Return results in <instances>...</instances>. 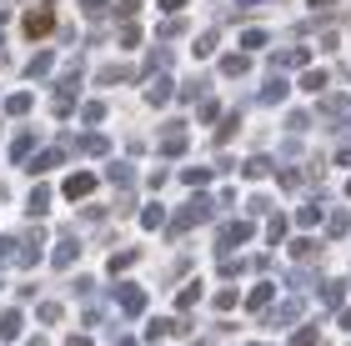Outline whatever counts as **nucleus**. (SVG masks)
<instances>
[{
    "label": "nucleus",
    "instance_id": "obj_10",
    "mask_svg": "<svg viewBox=\"0 0 351 346\" xmlns=\"http://www.w3.org/2000/svg\"><path fill=\"white\" fill-rule=\"evenodd\" d=\"M236 131H241V111H231L226 121H221V125H216V140H221V146H226V140H231Z\"/></svg>",
    "mask_w": 351,
    "mask_h": 346
},
{
    "label": "nucleus",
    "instance_id": "obj_43",
    "mask_svg": "<svg viewBox=\"0 0 351 346\" xmlns=\"http://www.w3.org/2000/svg\"><path fill=\"white\" fill-rule=\"evenodd\" d=\"M71 346H90V341H86V336H75V341H71Z\"/></svg>",
    "mask_w": 351,
    "mask_h": 346
},
{
    "label": "nucleus",
    "instance_id": "obj_16",
    "mask_svg": "<svg viewBox=\"0 0 351 346\" xmlns=\"http://www.w3.org/2000/svg\"><path fill=\"white\" fill-rule=\"evenodd\" d=\"M216 45H221V30H206V36H196V55L206 60V55L216 51Z\"/></svg>",
    "mask_w": 351,
    "mask_h": 346
},
{
    "label": "nucleus",
    "instance_id": "obj_13",
    "mask_svg": "<svg viewBox=\"0 0 351 346\" xmlns=\"http://www.w3.org/2000/svg\"><path fill=\"white\" fill-rule=\"evenodd\" d=\"M221 75H231V81H236V75H246V51H241V55H226V60H221Z\"/></svg>",
    "mask_w": 351,
    "mask_h": 346
},
{
    "label": "nucleus",
    "instance_id": "obj_11",
    "mask_svg": "<svg viewBox=\"0 0 351 346\" xmlns=\"http://www.w3.org/2000/svg\"><path fill=\"white\" fill-rule=\"evenodd\" d=\"M30 151H36V136H30V131H21V136H15V146H10V156H15V161H25Z\"/></svg>",
    "mask_w": 351,
    "mask_h": 346
},
{
    "label": "nucleus",
    "instance_id": "obj_7",
    "mask_svg": "<svg viewBox=\"0 0 351 346\" xmlns=\"http://www.w3.org/2000/svg\"><path fill=\"white\" fill-rule=\"evenodd\" d=\"M171 90H176V86H171V75H156V81L146 86V106H166V101H171Z\"/></svg>",
    "mask_w": 351,
    "mask_h": 346
},
{
    "label": "nucleus",
    "instance_id": "obj_9",
    "mask_svg": "<svg viewBox=\"0 0 351 346\" xmlns=\"http://www.w3.org/2000/svg\"><path fill=\"white\" fill-rule=\"evenodd\" d=\"M246 231H251L246 221H226V226H221V236H216V241H221V251H231L236 241H246Z\"/></svg>",
    "mask_w": 351,
    "mask_h": 346
},
{
    "label": "nucleus",
    "instance_id": "obj_29",
    "mask_svg": "<svg viewBox=\"0 0 351 346\" xmlns=\"http://www.w3.org/2000/svg\"><path fill=\"white\" fill-rule=\"evenodd\" d=\"M266 301H271V286H266V281H261V286H256V291H251V296H246V306H256V311H261Z\"/></svg>",
    "mask_w": 351,
    "mask_h": 346
},
{
    "label": "nucleus",
    "instance_id": "obj_21",
    "mask_svg": "<svg viewBox=\"0 0 351 346\" xmlns=\"http://www.w3.org/2000/svg\"><path fill=\"white\" fill-rule=\"evenodd\" d=\"M125 75H131L125 66H106L101 75H95V81H101V86H116V81H125Z\"/></svg>",
    "mask_w": 351,
    "mask_h": 346
},
{
    "label": "nucleus",
    "instance_id": "obj_19",
    "mask_svg": "<svg viewBox=\"0 0 351 346\" xmlns=\"http://www.w3.org/2000/svg\"><path fill=\"white\" fill-rule=\"evenodd\" d=\"M246 176H251V181L271 176V161H266V156H251V161H246Z\"/></svg>",
    "mask_w": 351,
    "mask_h": 346
},
{
    "label": "nucleus",
    "instance_id": "obj_8",
    "mask_svg": "<svg viewBox=\"0 0 351 346\" xmlns=\"http://www.w3.org/2000/svg\"><path fill=\"white\" fill-rule=\"evenodd\" d=\"M286 96H291V86H286V81H281V75H271V81L261 86V101H266V106H281Z\"/></svg>",
    "mask_w": 351,
    "mask_h": 346
},
{
    "label": "nucleus",
    "instance_id": "obj_4",
    "mask_svg": "<svg viewBox=\"0 0 351 346\" xmlns=\"http://www.w3.org/2000/svg\"><path fill=\"white\" fill-rule=\"evenodd\" d=\"M116 301H121L125 317H141V311H146V291H141V286H121V291H116Z\"/></svg>",
    "mask_w": 351,
    "mask_h": 346
},
{
    "label": "nucleus",
    "instance_id": "obj_5",
    "mask_svg": "<svg viewBox=\"0 0 351 346\" xmlns=\"http://www.w3.org/2000/svg\"><path fill=\"white\" fill-rule=\"evenodd\" d=\"M95 181H101V176H90V171H81V176H71V181H66V196H71V201H86V196L95 191Z\"/></svg>",
    "mask_w": 351,
    "mask_h": 346
},
{
    "label": "nucleus",
    "instance_id": "obj_15",
    "mask_svg": "<svg viewBox=\"0 0 351 346\" xmlns=\"http://www.w3.org/2000/svg\"><path fill=\"white\" fill-rule=\"evenodd\" d=\"M121 45H125V51H136V45H141V25L136 21H121Z\"/></svg>",
    "mask_w": 351,
    "mask_h": 346
},
{
    "label": "nucleus",
    "instance_id": "obj_38",
    "mask_svg": "<svg viewBox=\"0 0 351 346\" xmlns=\"http://www.w3.org/2000/svg\"><path fill=\"white\" fill-rule=\"evenodd\" d=\"M141 221H146V226H161V221H166V211H161V206H146V216H141Z\"/></svg>",
    "mask_w": 351,
    "mask_h": 346
},
{
    "label": "nucleus",
    "instance_id": "obj_25",
    "mask_svg": "<svg viewBox=\"0 0 351 346\" xmlns=\"http://www.w3.org/2000/svg\"><path fill=\"white\" fill-rule=\"evenodd\" d=\"M21 332V311H5V317H0V336H15Z\"/></svg>",
    "mask_w": 351,
    "mask_h": 346
},
{
    "label": "nucleus",
    "instance_id": "obj_23",
    "mask_svg": "<svg viewBox=\"0 0 351 346\" xmlns=\"http://www.w3.org/2000/svg\"><path fill=\"white\" fill-rule=\"evenodd\" d=\"M341 291H346L341 281H326V286H322V301H326V306H341Z\"/></svg>",
    "mask_w": 351,
    "mask_h": 346
},
{
    "label": "nucleus",
    "instance_id": "obj_2",
    "mask_svg": "<svg viewBox=\"0 0 351 346\" xmlns=\"http://www.w3.org/2000/svg\"><path fill=\"white\" fill-rule=\"evenodd\" d=\"M21 30H25V36H30V40H40V36H51V30H56V10H51V0H45V5H36V10H30Z\"/></svg>",
    "mask_w": 351,
    "mask_h": 346
},
{
    "label": "nucleus",
    "instance_id": "obj_17",
    "mask_svg": "<svg viewBox=\"0 0 351 346\" xmlns=\"http://www.w3.org/2000/svg\"><path fill=\"white\" fill-rule=\"evenodd\" d=\"M30 111V90H21V96H5V116H25Z\"/></svg>",
    "mask_w": 351,
    "mask_h": 346
},
{
    "label": "nucleus",
    "instance_id": "obj_3",
    "mask_svg": "<svg viewBox=\"0 0 351 346\" xmlns=\"http://www.w3.org/2000/svg\"><path fill=\"white\" fill-rule=\"evenodd\" d=\"M206 216H211V201H206V196H196V201H191V206H186L181 216H176V226H171V231H186V226H201V221H206Z\"/></svg>",
    "mask_w": 351,
    "mask_h": 346
},
{
    "label": "nucleus",
    "instance_id": "obj_37",
    "mask_svg": "<svg viewBox=\"0 0 351 346\" xmlns=\"http://www.w3.org/2000/svg\"><path fill=\"white\" fill-rule=\"evenodd\" d=\"M296 221H301V226H316V221H322V211H316V206H301Z\"/></svg>",
    "mask_w": 351,
    "mask_h": 346
},
{
    "label": "nucleus",
    "instance_id": "obj_44",
    "mask_svg": "<svg viewBox=\"0 0 351 346\" xmlns=\"http://www.w3.org/2000/svg\"><path fill=\"white\" fill-rule=\"evenodd\" d=\"M341 321H346V326H351V311H346V317H341Z\"/></svg>",
    "mask_w": 351,
    "mask_h": 346
},
{
    "label": "nucleus",
    "instance_id": "obj_33",
    "mask_svg": "<svg viewBox=\"0 0 351 346\" xmlns=\"http://www.w3.org/2000/svg\"><path fill=\"white\" fill-rule=\"evenodd\" d=\"M45 71H51V51H40L36 60H30V75H45Z\"/></svg>",
    "mask_w": 351,
    "mask_h": 346
},
{
    "label": "nucleus",
    "instance_id": "obj_39",
    "mask_svg": "<svg viewBox=\"0 0 351 346\" xmlns=\"http://www.w3.org/2000/svg\"><path fill=\"white\" fill-rule=\"evenodd\" d=\"M81 10L86 15H101V10H110V0H81Z\"/></svg>",
    "mask_w": 351,
    "mask_h": 346
},
{
    "label": "nucleus",
    "instance_id": "obj_20",
    "mask_svg": "<svg viewBox=\"0 0 351 346\" xmlns=\"http://www.w3.org/2000/svg\"><path fill=\"white\" fill-rule=\"evenodd\" d=\"M51 261L60 266V271H66V266L75 261V241H60V246H56V256H51Z\"/></svg>",
    "mask_w": 351,
    "mask_h": 346
},
{
    "label": "nucleus",
    "instance_id": "obj_1",
    "mask_svg": "<svg viewBox=\"0 0 351 346\" xmlns=\"http://www.w3.org/2000/svg\"><path fill=\"white\" fill-rule=\"evenodd\" d=\"M191 146V136H186V125L181 121H171L166 131H161V140H156V151H161V161H171V156H181Z\"/></svg>",
    "mask_w": 351,
    "mask_h": 346
},
{
    "label": "nucleus",
    "instance_id": "obj_28",
    "mask_svg": "<svg viewBox=\"0 0 351 346\" xmlns=\"http://www.w3.org/2000/svg\"><path fill=\"white\" fill-rule=\"evenodd\" d=\"M181 30H186V21H181V15H171V21H161V40H171V36H181Z\"/></svg>",
    "mask_w": 351,
    "mask_h": 346
},
{
    "label": "nucleus",
    "instance_id": "obj_35",
    "mask_svg": "<svg viewBox=\"0 0 351 346\" xmlns=\"http://www.w3.org/2000/svg\"><path fill=\"white\" fill-rule=\"evenodd\" d=\"M266 241H286V221H281V216H276V221L266 226Z\"/></svg>",
    "mask_w": 351,
    "mask_h": 346
},
{
    "label": "nucleus",
    "instance_id": "obj_40",
    "mask_svg": "<svg viewBox=\"0 0 351 346\" xmlns=\"http://www.w3.org/2000/svg\"><path fill=\"white\" fill-rule=\"evenodd\" d=\"M161 10H171V15H181V10H186V0H161Z\"/></svg>",
    "mask_w": 351,
    "mask_h": 346
},
{
    "label": "nucleus",
    "instance_id": "obj_27",
    "mask_svg": "<svg viewBox=\"0 0 351 346\" xmlns=\"http://www.w3.org/2000/svg\"><path fill=\"white\" fill-rule=\"evenodd\" d=\"M181 181H186V186H206V181H211V171H206V166H191Z\"/></svg>",
    "mask_w": 351,
    "mask_h": 346
},
{
    "label": "nucleus",
    "instance_id": "obj_18",
    "mask_svg": "<svg viewBox=\"0 0 351 346\" xmlns=\"http://www.w3.org/2000/svg\"><path fill=\"white\" fill-rule=\"evenodd\" d=\"M45 206H51V191L36 186V191H30V216H45Z\"/></svg>",
    "mask_w": 351,
    "mask_h": 346
},
{
    "label": "nucleus",
    "instance_id": "obj_30",
    "mask_svg": "<svg viewBox=\"0 0 351 346\" xmlns=\"http://www.w3.org/2000/svg\"><path fill=\"white\" fill-rule=\"evenodd\" d=\"M346 111V96H331V101H322V116H341Z\"/></svg>",
    "mask_w": 351,
    "mask_h": 346
},
{
    "label": "nucleus",
    "instance_id": "obj_32",
    "mask_svg": "<svg viewBox=\"0 0 351 346\" xmlns=\"http://www.w3.org/2000/svg\"><path fill=\"white\" fill-rule=\"evenodd\" d=\"M141 256V251H121V256H110V271H125V266H131Z\"/></svg>",
    "mask_w": 351,
    "mask_h": 346
},
{
    "label": "nucleus",
    "instance_id": "obj_31",
    "mask_svg": "<svg viewBox=\"0 0 351 346\" xmlns=\"http://www.w3.org/2000/svg\"><path fill=\"white\" fill-rule=\"evenodd\" d=\"M86 151H90V156H106L110 140H106V136H86Z\"/></svg>",
    "mask_w": 351,
    "mask_h": 346
},
{
    "label": "nucleus",
    "instance_id": "obj_41",
    "mask_svg": "<svg viewBox=\"0 0 351 346\" xmlns=\"http://www.w3.org/2000/svg\"><path fill=\"white\" fill-rule=\"evenodd\" d=\"M261 5V0H236V10H256Z\"/></svg>",
    "mask_w": 351,
    "mask_h": 346
},
{
    "label": "nucleus",
    "instance_id": "obj_45",
    "mask_svg": "<svg viewBox=\"0 0 351 346\" xmlns=\"http://www.w3.org/2000/svg\"><path fill=\"white\" fill-rule=\"evenodd\" d=\"M346 196H351V181H346Z\"/></svg>",
    "mask_w": 351,
    "mask_h": 346
},
{
    "label": "nucleus",
    "instance_id": "obj_12",
    "mask_svg": "<svg viewBox=\"0 0 351 346\" xmlns=\"http://www.w3.org/2000/svg\"><path fill=\"white\" fill-rule=\"evenodd\" d=\"M131 176H136V171L125 161H110V171H106V181H116V186H131Z\"/></svg>",
    "mask_w": 351,
    "mask_h": 346
},
{
    "label": "nucleus",
    "instance_id": "obj_36",
    "mask_svg": "<svg viewBox=\"0 0 351 346\" xmlns=\"http://www.w3.org/2000/svg\"><path fill=\"white\" fill-rule=\"evenodd\" d=\"M291 251H296V261H311V256H316V241H296Z\"/></svg>",
    "mask_w": 351,
    "mask_h": 346
},
{
    "label": "nucleus",
    "instance_id": "obj_6",
    "mask_svg": "<svg viewBox=\"0 0 351 346\" xmlns=\"http://www.w3.org/2000/svg\"><path fill=\"white\" fill-rule=\"evenodd\" d=\"M306 60H311V51H301V45H296V51H276V55H271V66H276V71H286V66L301 71Z\"/></svg>",
    "mask_w": 351,
    "mask_h": 346
},
{
    "label": "nucleus",
    "instance_id": "obj_34",
    "mask_svg": "<svg viewBox=\"0 0 351 346\" xmlns=\"http://www.w3.org/2000/svg\"><path fill=\"white\" fill-rule=\"evenodd\" d=\"M136 10H141V0H116V15H121V21H131Z\"/></svg>",
    "mask_w": 351,
    "mask_h": 346
},
{
    "label": "nucleus",
    "instance_id": "obj_14",
    "mask_svg": "<svg viewBox=\"0 0 351 346\" xmlns=\"http://www.w3.org/2000/svg\"><path fill=\"white\" fill-rule=\"evenodd\" d=\"M60 166V151H45V156H36V161H30V171H36V176H45V171H56Z\"/></svg>",
    "mask_w": 351,
    "mask_h": 346
},
{
    "label": "nucleus",
    "instance_id": "obj_24",
    "mask_svg": "<svg viewBox=\"0 0 351 346\" xmlns=\"http://www.w3.org/2000/svg\"><path fill=\"white\" fill-rule=\"evenodd\" d=\"M196 116H201V121H216V116H221V106H216V96H206V101H196Z\"/></svg>",
    "mask_w": 351,
    "mask_h": 346
},
{
    "label": "nucleus",
    "instance_id": "obj_22",
    "mask_svg": "<svg viewBox=\"0 0 351 346\" xmlns=\"http://www.w3.org/2000/svg\"><path fill=\"white\" fill-rule=\"evenodd\" d=\"M301 90H326V71H306L301 75Z\"/></svg>",
    "mask_w": 351,
    "mask_h": 346
},
{
    "label": "nucleus",
    "instance_id": "obj_26",
    "mask_svg": "<svg viewBox=\"0 0 351 346\" xmlns=\"http://www.w3.org/2000/svg\"><path fill=\"white\" fill-rule=\"evenodd\" d=\"M261 45H266V30H246L241 36V51H261Z\"/></svg>",
    "mask_w": 351,
    "mask_h": 346
},
{
    "label": "nucleus",
    "instance_id": "obj_42",
    "mask_svg": "<svg viewBox=\"0 0 351 346\" xmlns=\"http://www.w3.org/2000/svg\"><path fill=\"white\" fill-rule=\"evenodd\" d=\"M326 5H337V0H311V10H326Z\"/></svg>",
    "mask_w": 351,
    "mask_h": 346
}]
</instances>
